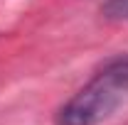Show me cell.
<instances>
[{
	"mask_svg": "<svg viewBox=\"0 0 128 125\" xmlns=\"http://www.w3.org/2000/svg\"><path fill=\"white\" fill-rule=\"evenodd\" d=\"M128 101V54L108 62L57 113V125H98Z\"/></svg>",
	"mask_w": 128,
	"mask_h": 125,
	"instance_id": "cell-1",
	"label": "cell"
},
{
	"mask_svg": "<svg viewBox=\"0 0 128 125\" xmlns=\"http://www.w3.org/2000/svg\"><path fill=\"white\" fill-rule=\"evenodd\" d=\"M101 15L113 22H128V0H106L101 5Z\"/></svg>",
	"mask_w": 128,
	"mask_h": 125,
	"instance_id": "cell-2",
	"label": "cell"
}]
</instances>
